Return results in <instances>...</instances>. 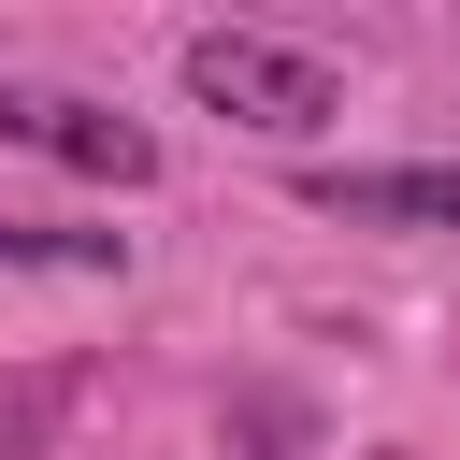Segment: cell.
Here are the masks:
<instances>
[{
  "label": "cell",
  "mask_w": 460,
  "mask_h": 460,
  "mask_svg": "<svg viewBox=\"0 0 460 460\" xmlns=\"http://www.w3.org/2000/svg\"><path fill=\"white\" fill-rule=\"evenodd\" d=\"M187 86L216 101V115H244V129H331V58H302V43H259V29H201L187 43Z\"/></svg>",
  "instance_id": "cell-1"
},
{
  "label": "cell",
  "mask_w": 460,
  "mask_h": 460,
  "mask_svg": "<svg viewBox=\"0 0 460 460\" xmlns=\"http://www.w3.org/2000/svg\"><path fill=\"white\" fill-rule=\"evenodd\" d=\"M115 259H129L115 230H14L0 216V273H115Z\"/></svg>",
  "instance_id": "cell-4"
},
{
  "label": "cell",
  "mask_w": 460,
  "mask_h": 460,
  "mask_svg": "<svg viewBox=\"0 0 460 460\" xmlns=\"http://www.w3.org/2000/svg\"><path fill=\"white\" fill-rule=\"evenodd\" d=\"M316 216L345 230H460V158H388V172H302Z\"/></svg>",
  "instance_id": "cell-2"
},
{
  "label": "cell",
  "mask_w": 460,
  "mask_h": 460,
  "mask_svg": "<svg viewBox=\"0 0 460 460\" xmlns=\"http://www.w3.org/2000/svg\"><path fill=\"white\" fill-rule=\"evenodd\" d=\"M0 129L43 144V158H72V172H101V187H144V172H158V144H144L129 115H101V101H29V86H0Z\"/></svg>",
  "instance_id": "cell-3"
}]
</instances>
